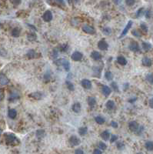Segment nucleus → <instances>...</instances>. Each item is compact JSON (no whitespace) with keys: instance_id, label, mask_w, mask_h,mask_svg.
Returning a JSON list of instances; mask_svg holds the SVG:
<instances>
[{"instance_id":"obj_1","label":"nucleus","mask_w":153,"mask_h":154,"mask_svg":"<svg viewBox=\"0 0 153 154\" xmlns=\"http://www.w3.org/2000/svg\"><path fill=\"white\" fill-rule=\"evenodd\" d=\"M5 140H6V143H7L13 144L16 141H17V139L15 136V135L12 134V133H7L5 135Z\"/></svg>"},{"instance_id":"obj_2","label":"nucleus","mask_w":153,"mask_h":154,"mask_svg":"<svg viewBox=\"0 0 153 154\" xmlns=\"http://www.w3.org/2000/svg\"><path fill=\"white\" fill-rule=\"evenodd\" d=\"M42 19H43V20L45 22H50L51 20L52 19V12L49 11V10H47L45 12V13L43 14L42 16Z\"/></svg>"},{"instance_id":"obj_3","label":"nucleus","mask_w":153,"mask_h":154,"mask_svg":"<svg viewBox=\"0 0 153 154\" xmlns=\"http://www.w3.org/2000/svg\"><path fill=\"white\" fill-rule=\"evenodd\" d=\"M129 128L132 132H137L139 128V125L136 121H131L129 123Z\"/></svg>"},{"instance_id":"obj_4","label":"nucleus","mask_w":153,"mask_h":154,"mask_svg":"<svg viewBox=\"0 0 153 154\" xmlns=\"http://www.w3.org/2000/svg\"><path fill=\"white\" fill-rule=\"evenodd\" d=\"M98 47L100 50L105 51V50H107L108 48H109V44L107 43V42L105 40L102 39L98 43Z\"/></svg>"},{"instance_id":"obj_5","label":"nucleus","mask_w":153,"mask_h":154,"mask_svg":"<svg viewBox=\"0 0 153 154\" xmlns=\"http://www.w3.org/2000/svg\"><path fill=\"white\" fill-rule=\"evenodd\" d=\"M82 54L80 53V52H78V51H75L74 52L72 55V59L73 61H75V62H79L80 60H82Z\"/></svg>"},{"instance_id":"obj_6","label":"nucleus","mask_w":153,"mask_h":154,"mask_svg":"<svg viewBox=\"0 0 153 154\" xmlns=\"http://www.w3.org/2000/svg\"><path fill=\"white\" fill-rule=\"evenodd\" d=\"M69 143H70V144H71L72 146H75L79 145L80 143H81V141H80V139L77 136H72L71 137L69 138Z\"/></svg>"},{"instance_id":"obj_7","label":"nucleus","mask_w":153,"mask_h":154,"mask_svg":"<svg viewBox=\"0 0 153 154\" xmlns=\"http://www.w3.org/2000/svg\"><path fill=\"white\" fill-rule=\"evenodd\" d=\"M132 24H133V22H132V21H129V22L127 23V25H126V26L125 27V29H123V31L122 32V33H121V36H120V38H122L123 36H125L126 34H127V33H128L129 32V30L131 29V27L132 26Z\"/></svg>"},{"instance_id":"obj_8","label":"nucleus","mask_w":153,"mask_h":154,"mask_svg":"<svg viewBox=\"0 0 153 154\" xmlns=\"http://www.w3.org/2000/svg\"><path fill=\"white\" fill-rule=\"evenodd\" d=\"M129 48L130 50L133 51V52H138L140 50V48H139V46L138 44L136 42V41H132L129 46Z\"/></svg>"},{"instance_id":"obj_9","label":"nucleus","mask_w":153,"mask_h":154,"mask_svg":"<svg viewBox=\"0 0 153 154\" xmlns=\"http://www.w3.org/2000/svg\"><path fill=\"white\" fill-rule=\"evenodd\" d=\"M82 30H83L85 33L87 34H94L95 33V29L92 26H90V25H84L83 27H82Z\"/></svg>"},{"instance_id":"obj_10","label":"nucleus","mask_w":153,"mask_h":154,"mask_svg":"<svg viewBox=\"0 0 153 154\" xmlns=\"http://www.w3.org/2000/svg\"><path fill=\"white\" fill-rule=\"evenodd\" d=\"M60 62L62 64V66H63V68L65 69V70L66 72H68L69 69H70V63L66 59H60Z\"/></svg>"},{"instance_id":"obj_11","label":"nucleus","mask_w":153,"mask_h":154,"mask_svg":"<svg viewBox=\"0 0 153 154\" xmlns=\"http://www.w3.org/2000/svg\"><path fill=\"white\" fill-rule=\"evenodd\" d=\"M9 82V80L7 78V76L3 73H0V85H3V86L7 85Z\"/></svg>"},{"instance_id":"obj_12","label":"nucleus","mask_w":153,"mask_h":154,"mask_svg":"<svg viewBox=\"0 0 153 154\" xmlns=\"http://www.w3.org/2000/svg\"><path fill=\"white\" fill-rule=\"evenodd\" d=\"M111 89L108 86H102V94L105 96H109L110 94H111Z\"/></svg>"},{"instance_id":"obj_13","label":"nucleus","mask_w":153,"mask_h":154,"mask_svg":"<svg viewBox=\"0 0 153 154\" xmlns=\"http://www.w3.org/2000/svg\"><path fill=\"white\" fill-rule=\"evenodd\" d=\"M81 84H82V87H84L86 89H90L92 88V82L88 79H83L82 81Z\"/></svg>"},{"instance_id":"obj_14","label":"nucleus","mask_w":153,"mask_h":154,"mask_svg":"<svg viewBox=\"0 0 153 154\" xmlns=\"http://www.w3.org/2000/svg\"><path fill=\"white\" fill-rule=\"evenodd\" d=\"M152 64V62L151 60V59H149V57H144L142 59V65L144 66H146V67H150Z\"/></svg>"},{"instance_id":"obj_15","label":"nucleus","mask_w":153,"mask_h":154,"mask_svg":"<svg viewBox=\"0 0 153 154\" xmlns=\"http://www.w3.org/2000/svg\"><path fill=\"white\" fill-rule=\"evenodd\" d=\"M8 116H9V117L10 119H14L16 117V116H17V112H16V110H15V109H9V112H8Z\"/></svg>"},{"instance_id":"obj_16","label":"nucleus","mask_w":153,"mask_h":154,"mask_svg":"<svg viewBox=\"0 0 153 154\" xmlns=\"http://www.w3.org/2000/svg\"><path fill=\"white\" fill-rule=\"evenodd\" d=\"M29 96H31L32 98L35 99H41L42 98V93L40 92H35V93H31Z\"/></svg>"},{"instance_id":"obj_17","label":"nucleus","mask_w":153,"mask_h":154,"mask_svg":"<svg viewBox=\"0 0 153 154\" xmlns=\"http://www.w3.org/2000/svg\"><path fill=\"white\" fill-rule=\"evenodd\" d=\"M105 106H106V108L108 109V110H112L113 109L116 107V104H115L114 101H112V100H108L107 102H106V104H105Z\"/></svg>"},{"instance_id":"obj_18","label":"nucleus","mask_w":153,"mask_h":154,"mask_svg":"<svg viewBox=\"0 0 153 154\" xmlns=\"http://www.w3.org/2000/svg\"><path fill=\"white\" fill-rule=\"evenodd\" d=\"M91 57L92 58V59L95 61L97 60H99L101 59V54L98 52V51H93V52L91 54Z\"/></svg>"},{"instance_id":"obj_19","label":"nucleus","mask_w":153,"mask_h":154,"mask_svg":"<svg viewBox=\"0 0 153 154\" xmlns=\"http://www.w3.org/2000/svg\"><path fill=\"white\" fill-rule=\"evenodd\" d=\"M81 108H82L81 104L79 103V102H76V103H75L72 106V110L75 113H79L81 111Z\"/></svg>"},{"instance_id":"obj_20","label":"nucleus","mask_w":153,"mask_h":154,"mask_svg":"<svg viewBox=\"0 0 153 154\" xmlns=\"http://www.w3.org/2000/svg\"><path fill=\"white\" fill-rule=\"evenodd\" d=\"M87 102H88V104L89 105V106H91V107L95 106V104H96V99H95L94 97H92V96H89L87 99Z\"/></svg>"},{"instance_id":"obj_21","label":"nucleus","mask_w":153,"mask_h":154,"mask_svg":"<svg viewBox=\"0 0 153 154\" xmlns=\"http://www.w3.org/2000/svg\"><path fill=\"white\" fill-rule=\"evenodd\" d=\"M117 62L121 66H125L127 64V60L124 56H119L117 58Z\"/></svg>"},{"instance_id":"obj_22","label":"nucleus","mask_w":153,"mask_h":154,"mask_svg":"<svg viewBox=\"0 0 153 154\" xmlns=\"http://www.w3.org/2000/svg\"><path fill=\"white\" fill-rule=\"evenodd\" d=\"M101 137L104 140H105V141L109 140V139L110 137V133L109 131L105 130V131H104V132H102L101 133Z\"/></svg>"},{"instance_id":"obj_23","label":"nucleus","mask_w":153,"mask_h":154,"mask_svg":"<svg viewBox=\"0 0 153 154\" xmlns=\"http://www.w3.org/2000/svg\"><path fill=\"white\" fill-rule=\"evenodd\" d=\"M142 46V48L145 51H149L152 49V45L147 42H143Z\"/></svg>"},{"instance_id":"obj_24","label":"nucleus","mask_w":153,"mask_h":154,"mask_svg":"<svg viewBox=\"0 0 153 154\" xmlns=\"http://www.w3.org/2000/svg\"><path fill=\"white\" fill-rule=\"evenodd\" d=\"M20 33H21L20 29L15 28V29H12V36L13 37H18V36H19V35H20Z\"/></svg>"},{"instance_id":"obj_25","label":"nucleus","mask_w":153,"mask_h":154,"mask_svg":"<svg viewBox=\"0 0 153 154\" xmlns=\"http://www.w3.org/2000/svg\"><path fill=\"white\" fill-rule=\"evenodd\" d=\"M27 38H28V39L29 41L33 42V41H35L36 38H37V36H36V34L35 33H33V32H32V33H29L28 34Z\"/></svg>"},{"instance_id":"obj_26","label":"nucleus","mask_w":153,"mask_h":154,"mask_svg":"<svg viewBox=\"0 0 153 154\" xmlns=\"http://www.w3.org/2000/svg\"><path fill=\"white\" fill-rule=\"evenodd\" d=\"M36 54H37V53L35 52L34 50L31 49V50L28 51V53H27L26 56H28V58H29V59H34V58L36 56Z\"/></svg>"},{"instance_id":"obj_27","label":"nucleus","mask_w":153,"mask_h":154,"mask_svg":"<svg viewBox=\"0 0 153 154\" xmlns=\"http://www.w3.org/2000/svg\"><path fill=\"white\" fill-rule=\"evenodd\" d=\"M145 148L147 149V150L149 151H152L153 150V142L152 141H148V142L145 143Z\"/></svg>"},{"instance_id":"obj_28","label":"nucleus","mask_w":153,"mask_h":154,"mask_svg":"<svg viewBox=\"0 0 153 154\" xmlns=\"http://www.w3.org/2000/svg\"><path fill=\"white\" fill-rule=\"evenodd\" d=\"M95 122H96V123H98V124H100V125H102V124H104L105 123V119L103 118V117H102V116H96L95 118Z\"/></svg>"},{"instance_id":"obj_29","label":"nucleus","mask_w":153,"mask_h":154,"mask_svg":"<svg viewBox=\"0 0 153 154\" xmlns=\"http://www.w3.org/2000/svg\"><path fill=\"white\" fill-rule=\"evenodd\" d=\"M88 132V128L87 127H81L79 129V133L80 136H85Z\"/></svg>"},{"instance_id":"obj_30","label":"nucleus","mask_w":153,"mask_h":154,"mask_svg":"<svg viewBox=\"0 0 153 154\" xmlns=\"http://www.w3.org/2000/svg\"><path fill=\"white\" fill-rule=\"evenodd\" d=\"M105 77L108 81H110V80L112 79L113 76H112V73L110 71H106V73L105 74Z\"/></svg>"},{"instance_id":"obj_31","label":"nucleus","mask_w":153,"mask_h":154,"mask_svg":"<svg viewBox=\"0 0 153 154\" xmlns=\"http://www.w3.org/2000/svg\"><path fill=\"white\" fill-rule=\"evenodd\" d=\"M66 84L67 88L69 89L70 91H74V85L72 84L71 82H70V81H66Z\"/></svg>"},{"instance_id":"obj_32","label":"nucleus","mask_w":153,"mask_h":154,"mask_svg":"<svg viewBox=\"0 0 153 154\" xmlns=\"http://www.w3.org/2000/svg\"><path fill=\"white\" fill-rule=\"evenodd\" d=\"M45 136V131L42 130H39L36 131V136L38 138H42Z\"/></svg>"},{"instance_id":"obj_33","label":"nucleus","mask_w":153,"mask_h":154,"mask_svg":"<svg viewBox=\"0 0 153 154\" xmlns=\"http://www.w3.org/2000/svg\"><path fill=\"white\" fill-rule=\"evenodd\" d=\"M145 11L144 8H140L136 12V16L137 17H141L142 16H143L145 14Z\"/></svg>"},{"instance_id":"obj_34","label":"nucleus","mask_w":153,"mask_h":154,"mask_svg":"<svg viewBox=\"0 0 153 154\" xmlns=\"http://www.w3.org/2000/svg\"><path fill=\"white\" fill-rule=\"evenodd\" d=\"M111 86H112V89L115 92H116V93L119 92V87H118V85H117V83L116 82H112L111 83Z\"/></svg>"},{"instance_id":"obj_35","label":"nucleus","mask_w":153,"mask_h":154,"mask_svg":"<svg viewBox=\"0 0 153 154\" xmlns=\"http://www.w3.org/2000/svg\"><path fill=\"white\" fill-rule=\"evenodd\" d=\"M140 28H141V29H142V31H144L145 33H147V32H148L147 25H146L145 23H144V22H142L141 25H140Z\"/></svg>"},{"instance_id":"obj_36","label":"nucleus","mask_w":153,"mask_h":154,"mask_svg":"<svg viewBox=\"0 0 153 154\" xmlns=\"http://www.w3.org/2000/svg\"><path fill=\"white\" fill-rule=\"evenodd\" d=\"M132 35L134 36H136V37H138V38H139V37H141V33H140V32L138 31V30H137V29H135V30H133L132 31Z\"/></svg>"},{"instance_id":"obj_37","label":"nucleus","mask_w":153,"mask_h":154,"mask_svg":"<svg viewBox=\"0 0 153 154\" xmlns=\"http://www.w3.org/2000/svg\"><path fill=\"white\" fill-rule=\"evenodd\" d=\"M146 79H147L148 82L153 84V75L152 74H148L147 76H146Z\"/></svg>"},{"instance_id":"obj_38","label":"nucleus","mask_w":153,"mask_h":154,"mask_svg":"<svg viewBox=\"0 0 153 154\" xmlns=\"http://www.w3.org/2000/svg\"><path fill=\"white\" fill-rule=\"evenodd\" d=\"M111 32H112V30L109 27H106V28H104L103 29V33L105 35H109L111 33Z\"/></svg>"},{"instance_id":"obj_39","label":"nucleus","mask_w":153,"mask_h":154,"mask_svg":"<svg viewBox=\"0 0 153 154\" xmlns=\"http://www.w3.org/2000/svg\"><path fill=\"white\" fill-rule=\"evenodd\" d=\"M117 148L119 149V150H123L124 148H125V145H124V143H122V142H119L118 143H117Z\"/></svg>"},{"instance_id":"obj_40","label":"nucleus","mask_w":153,"mask_h":154,"mask_svg":"<svg viewBox=\"0 0 153 154\" xmlns=\"http://www.w3.org/2000/svg\"><path fill=\"white\" fill-rule=\"evenodd\" d=\"M99 148H100L101 150H105L107 148V146H106V144H105V143H102V142H100V143H99Z\"/></svg>"},{"instance_id":"obj_41","label":"nucleus","mask_w":153,"mask_h":154,"mask_svg":"<svg viewBox=\"0 0 153 154\" xmlns=\"http://www.w3.org/2000/svg\"><path fill=\"white\" fill-rule=\"evenodd\" d=\"M135 2H136V0H125L126 5H129V6L133 5L134 4H135Z\"/></svg>"},{"instance_id":"obj_42","label":"nucleus","mask_w":153,"mask_h":154,"mask_svg":"<svg viewBox=\"0 0 153 154\" xmlns=\"http://www.w3.org/2000/svg\"><path fill=\"white\" fill-rule=\"evenodd\" d=\"M145 17L147 18V19L151 18L152 17V12L150 10H146L145 12Z\"/></svg>"},{"instance_id":"obj_43","label":"nucleus","mask_w":153,"mask_h":154,"mask_svg":"<svg viewBox=\"0 0 153 154\" xmlns=\"http://www.w3.org/2000/svg\"><path fill=\"white\" fill-rule=\"evenodd\" d=\"M55 2L58 4V5H62V6H65V5H66V3H65V2H64V0H55Z\"/></svg>"},{"instance_id":"obj_44","label":"nucleus","mask_w":153,"mask_h":154,"mask_svg":"<svg viewBox=\"0 0 153 154\" xmlns=\"http://www.w3.org/2000/svg\"><path fill=\"white\" fill-rule=\"evenodd\" d=\"M118 139V136H116V135H112V136L111 138V140H110V142L111 143H114V142H116V141Z\"/></svg>"},{"instance_id":"obj_45","label":"nucleus","mask_w":153,"mask_h":154,"mask_svg":"<svg viewBox=\"0 0 153 154\" xmlns=\"http://www.w3.org/2000/svg\"><path fill=\"white\" fill-rule=\"evenodd\" d=\"M4 97H5V94H4V92L2 89H0V101H2L4 99Z\"/></svg>"},{"instance_id":"obj_46","label":"nucleus","mask_w":153,"mask_h":154,"mask_svg":"<svg viewBox=\"0 0 153 154\" xmlns=\"http://www.w3.org/2000/svg\"><path fill=\"white\" fill-rule=\"evenodd\" d=\"M11 2H12V4H14L16 5H19L21 2V0H11Z\"/></svg>"},{"instance_id":"obj_47","label":"nucleus","mask_w":153,"mask_h":154,"mask_svg":"<svg viewBox=\"0 0 153 154\" xmlns=\"http://www.w3.org/2000/svg\"><path fill=\"white\" fill-rule=\"evenodd\" d=\"M68 46L67 45H63V46H61V51H62V52H66V51L68 49Z\"/></svg>"},{"instance_id":"obj_48","label":"nucleus","mask_w":153,"mask_h":154,"mask_svg":"<svg viewBox=\"0 0 153 154\" xmlns=\"http://www.w3.org/2000/svg\"><path fill=\"white\" fill-rule=\"evenodd\" d=\"M75 154H84V152L82 151L81 149H77V150H75Z\"/></svg>"},{"instance_id":"obj_49","label":"nucleus","mask_w":153,"mask_h":154,"mask_svg":"<svg viewBox=\"0 0 153 154\" xmlns=\"http://www.w3.org/2000/svg\"><path fill=\"white\" fill-rule=\"evenodd\" d=\"M111 125H112V126L113 128H117L118 127V123H116V122H115V121H112Z\"/></svg>"},{"instance_id":"obj_50","label":"nucleus","mask_w":153,"mask_h":154,"mask_svg":"<svg viewBox=\"0 0 153 154\" xmlns=\"http://www.w3.org/2000/svg\"><path fill=\"white\" fill-rule=\"evenodd\" d=\"M149 106L152 109H153V98H152V99H149Z\"/></svg>"},{"instance_id":"obj_51","label":"nucleus","mask_w":153,"mask_h":154,"mask_svg":"<svg viewBox=\"0 0 153 154\" xmlns=\"http://www.w3.org/2000/svg\"><path fill=\"white\" fill-rule=\"evenodd\" d=\"M94 154H102V151L100 150H98V149H96V150H94V153H93Z\"/></svg>"},{"instance_id":"obj_52","label":"nucleus","mask_w":153,"mask_h":154,"mask_svg":"<svg viewBox=\"0 0 153 154\" xmlns=\"http://www.w3.org/2000/svg\"><path fill=\"white\" fill-rule=\"evenodd\" d=\"M121 2H122V0H114V2L116 3V4H117V5L120 4Z\"/></svg>"},{"instance_id":"obj_53","label":"nucleus","mask_w":153,"mask_h":154,"mask_svg":"<svg viewBox=\"0 0 153 154\" xmlns=\"http://www.w3.org/2000/svg\"><path fill=\"white\" fill-rule=\"evenodd\" d=\"M57 56H58V52H57L56 50H54L53 51V56L54 57H56Z\"/></svg>"},{"instance_id":"obj_54","label":"nucleus","mask_w":153,"mask_h":154,"mask_svg":"<svg viewBox=\"0 0 153 154\" xmlns=\"http://www.w3.org/2000/svg\"><path fill=\"white\" fill-rule=\"evenodd\" d=\"M2 133V130H0V136H1Z\"/></svg>"},{"instance_id":"obj_55","label":"nucleus","mask_w":153,"mask_h":154,"mask_svg":"<svg viewBox=\"0 0 153 154\" xmlns=\"http://www.w3.org/2000/svg\"><path fill=\"white\" fill-rule=\"evenodd\" d=\"M137 154H142V153H137Z\"/></svg>"}]
</instances>
